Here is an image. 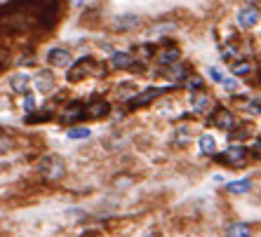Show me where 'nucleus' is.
<instances>
[{
  "label": "nucleus",
  "instance_id": "nucleus-1",
  "mask_svg": "<svg viewBox=\"0 0 261 237\" xmlns=\"http://www.w3.org/2000/svg\"><path fill=\"white\" fill-rule=\"evenodd\" d=\"M38 174H40L42 179H47V181H59V179L66 174V167H64L62 157L47 155L38 162Z\"/></svg>",
  "mask_w": 261,
  "mask_h": 237
},
{
  "label": "nucleus",
  "instance_id": "nucleus-2",
  "mask_svg": "<svg viewBox=\"0 0 261 237\" xmlns=\"http://www.w3.org/2000/svg\"><path fill=\"white\" fill-rule=\"evenodd\" d=\"M219 162H226L231 167H242V164L247 162V148L245 146H231L226 153L219 155Z\"/></svg>",
  "mask_w": 261,
  "mask_h": 237
},
{
  "label": "nucleus",
  "instance_id": "nucleus-3",
  "mask_svg": "<svg viewBox=\"0 0 261 237\" xmlns=\"http://www.w3.org/2000/svg\"><path fill=\"white\" fill-rule=\"evenodd\" d=\"M212 125H217V127L224 129V132H233V129H238V120H235V115L228 108H217L214 110Z\"/></svg>",
  "mask_w": 261,
  "mask_h": 237
},
{
  "label": "nucleus",
  "instance_id": "nucleus-4",
  "mask_svg": "<svg viewBox=\"0 0 261 237\" xmlns=\"http://www.w3.org/2000/svg\"><path fill=\"white\" fill-rule=\"evenodd\" d=\"M259 21H261V12H259V7H254V5L242 7L240 12H238V26H242V28H252V26H256Z\"/></svg>",
  "mask_w": 261,
  "mask_h": 237
},
{
  "label": "nucleus",
  "instance_id": "nucleus-5",
  "mask_svg": "<svg viewBox=\"0 0 261 237\" xmlns=\"http://www.w3.org/2000/svg\"><path fill=\"white\" fill-rule=\"evenodd\" d=\"M47 61L57 68H66V66H73V59H71V52L66 47H52L47 52Z\"/></svg>",
  "mask_w": 261,
  "mask_h": 237
},
{
  "label": "nucleus",
  "instance_id": "nucleus-6",
  "mask_svg": "<svg viewBox=\"0 0 261 237\" xmlns=\"http://www.w3.org/2000/svg\"><path fill=\"white\" fill-rule=\"evenodd\" d=\"M94 66H96V64L92 59H80L78 64L69 66V73H66V78H69L71 82H76V80H80L83 75L92 73V71H94Z\"/></svg>",
  "mask_w": 261,
  "mask_h": 237
},
{
  "label": "nucleus",
  "instance_id": "nucleus-7",
  "mask_svg": "<svg viewBox=\"0 0 261 237\" xmlns=\"http://www.w3.org/2000/svg\"><path fill=\"white\" fill-rule=\"evenodd\" d=\"M33 85L40 94H49V92H55V75L49 73V71H40L33 78Z\"/></svg>",
  "mask_w": 261,
  "mask_h": 237
},
{
  "label": "nucleus",
  "instance_id": "nucleus-8",
  "mask_svg": "<svg viewBox=\"0 0 261 237\" xmlns=\"http://www.w3.org/2000/svg\"><path fill=\"white\" fill-rule=\"evenodd\" d=\"M109 110H111V106L103 101V99H94V101H89L87 106H85V117L99 120V117H103Z\"/></svg>",
  "mask_w": 261,
  "mask_h": 237
},
{
  "label": "nucleus",
  "instance_id": "nucleus-9",
  "mask_svg": "<svg viewBox=\"0 0 261 237\" xmlns=\"http://www.w3.org/2000/svg\"><path fill=\"white\" fill-rule=\"evenodd\" d=\"M165 89L163 87H148L146 92H141V94H137V96H132V108H139V106H146V103H151L153 99H158L160 94H163Z\"/></svg>",
  "mask_w": 261,
  "mask_h": 237
},
{
  "label": "nucleus",
  "instance_id": "nucleus-10",
  "mask_svg": "<svg viewBox=\"0 0 261 237\" xmlns=\"http://www.w3.org/2000/svg\"><path fill=\"white\" fill-rule=\"evenodd\" d=\"M83 117H85V103H80V101L69 103L62 113L64 122H76V120H83Z\"/></svg>",
  "mask_w": 261,
  "mask_h": 237
},
{
  "label": "nucleus",
  "instance_id": "nucleus-11",
  "mask_svg": "<svg viewBox=\"0 0 261 237\" xmlns=\"http://www.w3.org/2000/svg\"><path fill=\"white\" fill-rule=\"evenodd\" d=\"M132 64H134V56L130 52H116L111 56V66L118 71H127V68H132Z\"/></svg>",
  "mask_w": 261,
  "mask_h": 237
},
{
  "label": "nucleus",
  "instance_id": "nucleus-12",
  "mask_svg": "<svg viewBox=\"0 0 261 237\" xmlns=\"http://www.w3.org/2000/svg\"><path fill=\"white\" fill-rule=\"evenodd\" d=\"M165 78H170V80H174V82H179V80H186L188 78V71H186V66L184 64H170V66H165Z\"/></svg>",
  "mask_w": 261,
  "mask_h": 237
},
{
  "label": "nucleus",
  "instance_id": "nucleus-13",
  "mask_svg": "<svg viewBox=\"0 0 261 237\" xmlns=\"http://www.w3.org/2000/svg\"><path fill=\"white\" fill-rule=\"evenodd\" d=\"M226 237H252V225L249 223H231L226 228Z\"/></svg>",
  "mask_w": 261,
  "mask_h": 237
},
{
  "label": "nucleus",
  "instance_id": "nucleus-14",
  "mask_svg": "<svg viewBox=\"0 0 261 237\" xmlns=\"http://www.w3.org/2000/svg\"><path fill=\"white\" fill-rule=\"evenodd\" d=\"M198 146H200V153H202V155H217V139H212L210 134L200 136Z\"/></svg>",
  "mask_w": 261,
  "mask_h": 237
},
{
  "label": "nucleus",
  "instance_id": "nucleus-15",
  "mask_svg": "<svg viewBox=\"0 0 261 237\" xmlns=\"http://www.w3.org/2000/svg\"><path fill=\"white\" fill-rule=\"evenodd\" d=\"M179 47H165L163 52H158V64H163V66H170V64H177L179 61Z\"/></svg>",
  "mask_w": 261,
  "mask_h": 237
},
{
  "label": "nucleus",
  "instance_id": "nucleus-16",
  "mask_svg": "<svg viewBox=\"0 0 261 237\" xmlns=\"http://www.w3.org/2000/svg\"><path fill=\"white\" fill-rule=\"evenodd\" d=\"M28 75H12L10 78V87H12V92H17V94H26L28 92Z\"/></svg>",
  "mask_w": 261,
  "mask_h": 237
},
{
  "label": "nucleus",
  "instance_id": "nucleus-17",
  "mask_svg": "<svg viewBox=\"0 0 261 237\" xmlns=\"http://www.w3.org/2000/svg\"><path fill=\"white\" fill-rule=\"evenodd\" d=\"M228 193H233V195H245V193H249L252 190V181L249 179H242V181H233L226 186Z\"/></svg>",
  "mask_w": 261,
  "mask_h": 237
},
{
  "label": "nucleus",
  "instance_id": "nucleus-18",
  "mask_svg": "<svg viewBox=\"0 0 261 237\" xmlns=\"http://www.w3.org/2000/svg\"><path fill=\"white\" fill-rule=\"evenodd\" d=\"M207 103H210V96H207L205 92H200V94L193 96V110H198V113H202V110L207 108Z\"/></svg>",
  "mask_w": 261,
  "mask_h": 237
},
{
  "label": "nucleus",
  "instance_id": "nucleus-19",
  "mask_svg": "<svg viewBox=\"0 0 261 237\" xmlns=\"http://www.w3.org/2000/svg\"><path fill=\"white\" fill-rule=\"evenodd\" d=\"M252 68H254V64H249V61H238V64L231 66V71H233V75H247V73H252Z\"/></svg>",
  "mask_w": 261,
  "mask_h": 237
},
{
  "label": "nucleus",
  "instance_id": "nucleus-20",
  "mask_svg": "<svg viewBox=\"0 0 261 237\" xmlns=\"http://www.w3.org/2000/svg\"><path fill=\"white\" fill-rule=\"evenodd\" d=\"M139 24V17H120V19H116V28H134Z\"/></svg>",
  "mask_w": 261,
  "mask_h": 237
},
{
  "label": "nucleus",
  "instance_id": "nucleus-21",
  "mask_svg": "<svg viewBox=\"0 0 261 237\" xmlns=\"http://www.w3.org/2000/svg\"><path fill=\"white\" fill-rule=\"evenodd\" d=\"M66 136H69V139H76V141H78V139H87V136H89V129H87V127L69 129V134H66Z\"/></svg>",
  "mask_w": 261,
  "mask_h": 237
},
{
  "label": "nucleus",
  "instance_id": "nucleus-22",
  "mask_svg": "<svg viewBox=\"0 0 261 237\" xmlns=\"http://www.w3.org/2000/svg\"><path fill=\"white\" fill-rule=\"evenodd\" d=\"M186 82H188V89L202 92V78H200V75H191V78H186Z\"/></svg>",
  "mask_w": 261,
  "mask_h": 237
},
{
  "label": "nucleus",
  "instance_id": "nucleus-23",
  "mask_svg": "<svg viewBox=\"0 0 261 237\" xmlns=\"http://www.w3.org/2000/svg\"><path fill=\"white\" fill-rule=\"evenodd\" d=\"M247 113H252V115H259V113H261V96H259V99H252V101L247 103Z\"/></svg>",
  "mask_w": 261,
  "mask_h": 237
},
{
  "label": "nucleus",
  "instance_id": "nucleus-24",
  "mask_svg": "<svg viewBox=\"0 0 261 237\" xmlns=\"http://www.w3.org/2000/svg\"><path fill=\"white\" fill-rule=\"evenodd\" d=\"M174 28V24H158L155 28H151V33L153 35H163V33H167V31H172Z\"/></svg>",
  "mask_w": 261,
  "mask_h": 237
},
{
  "label": "nucleus",
  "instance_id": "nucleus-25",
  "mask_svg": "<svg viewBox=\"0 0 261 237\" xmlns=\"http://www.w3.org/2000/svg\"><path fill=\"white\" fill-rule=\"evenodd\" d=\"M21 106H24V110H26V113H33V110H35V99H33V96H24Z\"/></svg>",
  "mask_w": 261,
  "mask_h": 237
},
{
  "label": "nucleus",
  "instance_id": "nucleus-26",
  "mask_svg": "<svg viewBox=\"0 0 261 237\" xmlns=\"http://www.w3.org/2000/svg\"><path fill=\"white\" fill-rule=\"evenodd\" d=\"M42 120H49V110H47V113H38V115L28 117V122H42Z\"/></svg>",
  "mask_w": 261,
  "mask_h": 237
},
{
  "label": "nucleus",
  "instance_id": "nucleus-27",
  "mask_svg": "<svg viewBox=\"0 0 261 237\" xmlns=\"http://www.w3.org/2000/svg\"><path fill=\"white\" fill-rule=\"evenodd\" d=\"M210 78L217 82H224V75H221V71H217V68H210Z\"/></svg>",
  "mask_w": 261,
  "mask_h": 237
},
{
  "label": "nucleus",
  "instance_id": "nucleus-28",
  "mask_svg": "<svg viewBox=\"0 0 261 237\" xmlns=\"http://www.w3.org/2000/svg\"><path fill=\"white\" fill-rule=\"evenodd\" d=\"M252 155L261 157V139H256V141H254V146H252Z\"/></svg>",
  "mask_w": 261,
  "mask_h": 237
},
{
  "label": "nucleus",
  "instance_id": "nucleus-29",
  "mask_svg": "<svg viewBox=\"0 0 261 237\" xmlns=\"http://www.w3.org/2000/svg\"><path fill=\"white\" fill-rule=\"evenodd\" d=\"M247 3H254V5H256V3H259V0H247Z\"/></svg>",
  "mask_w": 261,
  "mask_h": 237
}]
</instances>
